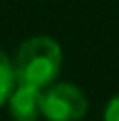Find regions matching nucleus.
I'll use <instances>...</instances> for the list:
<instances>
[{"label": "nucleus", "mask_w": 119, "mask_h": 121, "mask_svg": "<svg viewBox=\"0 0 119 121\" xmlns=\"http://www.w3.org/2000/svg\"><path fill=\"white\" fill-rule=\"evenodd\" d=\"M62 70V49L51 36H32L26 38L15 57L13 72L17 83H28L45 89L51 85Z\"/></svg>", "instance_id": "obj_1"}, {"label": "nucleus", "mask_w": 119, "mask_h": 121, "mask_svg": "<svg viewBox=\"0 0 119 121\" xmlns=\"http://www.w3.org/2000/svg\"><path fill=\"white\" fill-rule=\"evenodd\" d=\"M15 85V72H13V60L0 49V104L6 102L11 89Z\"/></svg>", "instance_id": "obj_4"}, {"label": "nucleus", "mask_w": 119, "mask_h": 121, "mask_svg": "<svg viewBox=\"0 0 119 121\" xmlns=\"http://www.w3.org/2000/svg\"><path fill=\"white\" fill-rule=\"evenodd\" d=\"M104 121H119V94L109 100L104 108Z\"/></svg>", "instance_id": "obj_5"}, {"label": "nucleus", "mask_w": 119, "mask_h": 121, "mask_svg": "<svg viewBox=\"0 0 119 121\" xmlns=\"http://www.w3.org/2000/svg\"><path fill=\"white\" fill-rule=\"evenodd\" d=\"M15 121H19V119H15Z\"/></svg>", "instance_id": "obj_6"}, {"label": "nucleus", "mask_w": 119, "mask_h": 121, "mask_svg": "<svg viewBox=\"0 0 119 121\" xmlns=\"http://www.w3.org/2000/svg\"><path fill=\"white\" fill-rule=\"evenodd\" d=\"M87 108L85 91L72 83H51L43 89L40 115L49 121H79L87 115Z\"/></svg>", "instance_id": "obj_2"}, {"label": "nucleus", "mask_w": 119, "mask_h": 121, "mask_svg": "<svg viewBox=\"0 0 119 121\" xmlns=\"http://www.w3.org/2000/svg\"><path fill=\"white\" fill-rule=\"evenodd\" d=\"M40 100H43V89L36 85L28 83H17L13 85L6 102L13 119L19 121H36L40 117Z\"/></svg>", "instance_id": "obj_3"}]
</instances>
